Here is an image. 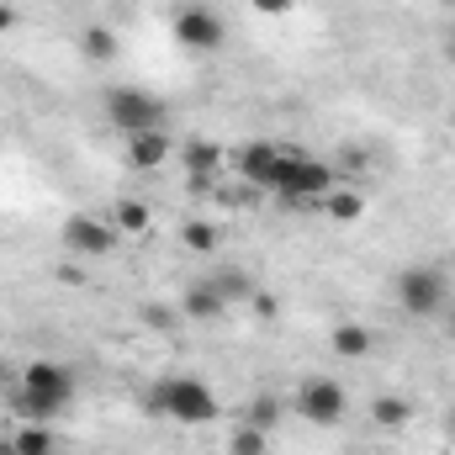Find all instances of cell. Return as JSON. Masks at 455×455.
I'll list each match as a JSON object with an SVG mask.
<instances>
[{
	"instance_id": "6da1fadb",
	"label": "cell",
	"mask_w": 455,
	"mask_h": 455,
	"mask_svg": "<svg viewBox=\"0 0 455 455\" xmlns=\"http://www.w3.org/2000/svg\"><path fill=\"white\" fill-rule=\"evenodd\" d=\"M69 397H75V371L59 360H32L21 371V387L11 392V413L21 424H48L59 408H69Z\"/></svg>"
},
{
	"instance_id": "7a4b0ae2",
	"label": "cell",
	"mask_w": 455,
	"mask_h": 455,
	"mask_svg": "<svg viewBox=\"0 0 455 455\" xmlns=\"http://www.w3.org/2000/svg\"><path fill=\"white\" fill-rule=\"evenodd\" d=\"M148 408L164 413V419H175V424H186V429H202V424H212V419L223 413L218 392H212L202 376H164V381L148 392Z\"/></svg>"
},
{
	"instance_id": "3957f363",
	"label": "cell",
	"mask_w": 455,
	"mask_h": 455,
	"mask_svg": "<svg viewBox=\"0 0 455 455\" xmlns=\"http://www.w3.org/2000/svg\"><path fill=\"white\" fill-rule=\"evenodd\" d=\"M334 186H339L334 164L307 159V154H281V164H275V175H270V191L286 196V202H323Z\"/></svg>"
},
{
	"instance_id": "277c9868",
	"label": "cell",
	"mask_w": 455,
	"mask_h": 455,
	"mask_svg": "<svg viewBox=\"0 0 455 455\" xmlns=\"http://www.w3.org/2000/svg\"><path fill=\"white\" fill-rule=\"evenodd\" d=\"M445 302H451L445 270H435V265H408V270H397V307H403L408 318H440Z\"/></svg>"
},
{
	"instance_id": "5b68a950",
	"label": "cell",
	"mask_w": 455,
	"mask_h": 455,
	"mask_svg": "<svg viewBox=\"0 0 455 455\" xmlns=\"http://www.w3.org/2000/svg\"><path fill=\"white\" fill-rule=\"evenodd\" d=\"M101 101H107L112 127H122L127 138H132V132H148V127H164V107H159L148 91H138V85H112Z\"/></svg>"
},
{
	"instance_id": "8992f818",
	"label": "cell",
	"mask_w": 455,
	"mask_h": 455,
	"mask_svg": "<svg viewBox=\"0 0 455 455\" xmlns=\"http://www.w3.org/2000/svg\"><path fill=\"white\" fill-rule=\"evenodd\" d=\"M344 408H349V397H344L339 381H329V376H313V381L297 387V413H302L313 429H334L344 419Z\"/></svg>"
},
{
	"instance_id": "52a82bcc",
	"label": "cell",
	"mask_w": 455,
	"mask_h": 455,
	"mask_svg": "<svg viewBox=\"0 0 455 455\" xmlns=\"http://www.w3.org/2000/svg\"><path fill=\"white\" fill-rule=\"evenodd\" d=\"M223 37H228V27L212 5H180V11H175V43H180V48H191V53H218Z\"/></svg>"
},
{
	"instance_id": "ba28073f",
	"label": "cell",
	"mask_w": 455,
	"mask_h": 455,
	"mask_svg": "<svg viewBox=\"0 0 455 455\" xmlns=\"http://www.w3.org/2000/svg\"><path fill=\"white\" fill-rule=\"evenodd\" d=\"M64 243H69L75 254H85V259H101V254H112L116 228L101 223V218H91V212H75V218L64 223Z\"/></svg>"
},
{
	"instance_id": "9c48e42d",
	"label": "cell",
	"mask_w": 455,
	"mask_h": 455,
	"mask_svg": "<svg viewBox=\"0 0 455 455\" xmlns=\"http://www.w3.org/2000/svg\"><path fill=\"white\" fill-rule=\"evenodd\" d=\"M281 143H270V138H249L243 148H238V175L249 180V186H259V191H270V175H275V164H281Z\"/></svg>"
},
{
	"instance_id": "30bf717a",
	"label": "cell",
	"mask_w": 455,
	"mask_h": 455,
	"mask_svg": "<svg viewBox=\"0 0 455 455\" xmlns=\"http://www.w3.org/2000/svg\"><path fill=\"white\" fill-rule=\"evenodd\" d=\"M180 159H186V175L196 191H212V175L223 170V148L212 138H186L180 143Z\"/></svg>"
},
{
	"instance_id": "8fae6325",
	"label": "cell",
	"mask_w": 455,
	"mask_h": 455,
	"mask_svg": "<svg viewBox=\"0 0 455 455\" xmlns=\"http://www.w3.org/2000/svg\"><path fill=\"white\" fill-rule=\"evenodd\" d=\"M170 154H175V143H170L164 127H148V132H132V138H127V159H132V170H159Z\"/></svg>"
},
{
	"instance_id": "7c38bea8",
	"label": "cell",
	"mask_w": 455,
	"mask_h": 455,
	"mask_svg": "<svg viewBox=\"0 0 455 455\" xmlns=\"http://www.w3.org/2000/svg\"><path fill=\"white\" fill-rule=\"evenodd\" d=\"M180 313H186L191 323H218V318L228 313V302L218 297V286H212V281H202V286H191V291L180 297Z\"/></svg>"
},
{
	"instance_id": "4fadbf2b",
	"label": "cell",
	"mask_w": 455,
	"mask_h": 455,
	"mask_svg": "<svg viewBox=\"0 0 455 455\" xmlns=\"http://www.w3.org/2000/svg\"><path fill=\"white\" fill-rule=\"evenodd\" d=\"M371 424L376 429H408L413 424V403L397 397V392H381V397H371Z\"/></svg>"
},
{
	"instance_id": "5bb4252c",
	"label": "cell",
	"mask_w": 455,
	"mask_h": 455,
	"mask_svg": "<svg viewBox=\"0 0 455 455\" xmlns=\"http://www.w3.org/2000/svg\"><path fill=\"white\" fill-rule=\"evenodd\" d=\"M323 212H329V223H360V212H365V196H360L355 186H334V191L323 196Z\"/></svg>"
},
{
	"instance_id": "9a60e30c",
	"label": "cell",
	"mask_w": 455,
	"mask_h": 455,
	"mask_svg": "<svg viewBox=\"0 0 455 455\" xmlns=\"http://www.w3.org/2000/svg\"><path fill=\"white\" fill-rule=\"evenodd\" d=\"M329 344H334V355H344V360H365L371 355V329L365 323H339L334 334H329Z\"/></svg>"
},
{
	"instance_id": "2e32d148",
	"label": "cell",
	"mask_w": 455,
	"mask_h": 455,
	"mask_svg": "<svg viewBox=\"0 0 455 455\" xmlns=\"http://www.w3.org/2000/svg\"><path fill=\"white\" fill-rule=\"evenodd\" d=\"M212 286H218V297H223L228 307H243V302L254 297V281H249V275H243L238 265H228V270H218V275H212Z\"/></svg>"
},
{
	"instance_id": "e0dca14e",
	"label": "cell",
	"mask_w": 455,
	"mask_h": 455,
	"mask_svg": "<svg viewBox=\"0 0 455 455\" xmlns=\"http://www.w3.org/2000/svg\"><path fill=\"white\" fill-rule=\"evenodd\" d=\"M5 455H53V435H48V424H21Z\"/></svg>"
},
{
	"instance_id": "ac0fdd59",
	"label": "cell",
	"mask_w": 455,
	"mask_h": 455,
	"mask_svg": "<svg viewBox=\"0 0 455 455\" xmlns=\"http://www.w3.org/2000/svg\"><path fill=\"white\" fill-rule=\"evenodd\" d=\"M148 223H154V218H148V207H143V202H132V196H127V202H116V218H112L116 233H132V238H138V233H148Z\"/></svg>"
},
{
	"instance_id": "d6986e66",
	"label": "cell",
	"mask_w": 455,
	"mask_h": 455,
	"mask_svg": "<svg viewBox=\"0 0 455 455\" xmlns=\"http://www.w3.org/2000/svg\"><path fill=\"white\" fill-rule=\"evenodd\" d=\"M80 48H85V59H96V64H107V59H116V32H112V27H85V37H80Z\"/></svg>"
},
{
	"instance_id": "ffe728a7",
	"label": "cell",
	"mask_w": 455,
	"mask_h": 455,
	"mask_svg": "<svg viewBox=\"0 0 455 455\" xmlns=\"http://www.w3.org/2000/svg\"><path fill=\"white\" fill-rule=\"evenodd\" d=\"M228 455H270V435H265V429H254V424H243V429H233Z\"/></svg>"
},
{
	"instance_id": "44dd1931",
	"label": "cell",
	"mask_w": 455,
	"mask_h": 455,
	"mask_svg": "<svg viewBox=\"0 0 455 455\" xmlns=\"http://www.w3.org/2000/svg\"><path fill=\"white\" fill-rule=\"evenodd\" d=\"M180 243H186L191 254H212V249H218V228L196 218V223H186V228H180Z\"/></svg>"
},
{
	"instance_id": "7402d4cb",
	"label": "cell",
	"mask_w": 455,
	"mask_h": 455,
	"mask_svg": "<svg viewBox=\"0 0 455 455\" xmlns=\"http://www.w3.org/2000/svg\"><path fill=\"white\" fill-rule=\"evenodd\" d=\"M249 424L265 429V435H275V424H281V403H275L270 392H259V397L249 403Z\"/></svg>"
},
{
	"instance_id": "603a6c76",
	"label": "cell",
	"mask_w": 455,
	"mask_h": 455,
	"mask_svg": "<svg viewBox=\"0 0 455 455\" xmlns=\"http://www.w3.org/2000/svg\"><path fill=\"white\" fill-rule=\"evenodd\" d=\"M249 307H254V318H275V313H281V302H275L270 291H254V297H249Z\"/></svg>"
},
{
	"instance_id": "cb8c5ba5",
	"label": "cell",
	"mask_w": 455,
	"mask_h": 455,
	"mask_svg": "<svg viewBox=\"0 0 455 455\" xmlns=\"http://www.w3.org/2000/svg\"><path fill=\"white\" fill-rule=\"evenodd\" d=\"M16 21H21V11H16V5H11V0H0V32H11V27H16Z\"/></svg>"
},
{
	"instance_id": "d4e9b609",
	"label": "cell",
	"mask_w": 455,
	"mask_h": 455,
	"mask_svg": "<svg viewBox=\"0 0 455 455\" xmlns=\"http://www.w3.org/2000/svg\"><path fill=\"white\" fill-rule=\"evenodd\" d=\"M254 11H265V16H286L291 0H254Z\"/></svg>"
},
{
	"instance_id": "484cf974",
	"label": "cell",
	"mask_w": 455,
	"mask_h": 455,
	"mask_svg": "<svg viewBox=\"0 0 455 455\" xmlns=\"http://www.w3.org/2000/svg\"><path fill=\"white\" fill-rule=\"evenodd\" d=\"M445 329H451V339H455V307H451V313H445Z\"/></svg>"
},
{
	"instance_id": "4316f807",
	"label": "cell",
	"mask_w": 455,
	"mask_h": 455,
	"mask_svg": "<svg viewBox=\"0 0 455 455\" xmlns=\"http://www.w3.org/2000/svg\"><path fill=\"white\" fill-rule=\"evenodd\" d=\"M451 435H455V419H451Z\"/></svg>"
}]
</instances>
